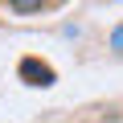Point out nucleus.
Returning <instances> with one entry per match:
<instances>
[{
  "instance_id": "nucleus-1",
  "label": "nucleus",
  "mask_w": 123,
  "mask_h": 123,
  "mask_svg": "<svg viewBox=\"0 0 123 123\" xmlns=\"http://www.w3.org/2000/svg\"><path fill=\"white\" fill-rule=\"evenodd\" d=\"M21 78L29 86H53V70L45 66V62H37V57H25L21 62Z\"/></svg>"
},
{
  "instance_id": "nucleus-2",
  "label": "nucleus",
  "mask_w": 123,
  "mask_h": 123,
  "mask_svg": "<svg viewBox=\"0 0 123 123\" xmlns=\"http://www.w3.org/2000/svg\"><path fill=\"white\" fill-rule=\"evenodd\" d=\"M8 8H12V12H41L45 4H41V0H12Z\"/></svg>"
},
{
  "instance_id": "nucleus-3",
  "label": "nucleus",
  "mask_w": 123,
  "mask_h": 123,
  "mask_svg": "<svg viewBox=\"0 0 123 123\" xmlns=\"http://www.w3.org/2000/svg\"><path fill=\"white\" fill-rule=\"evenodd\" d=\"M115 45H119V49H123V29H119V33H115Z\"/></svg>"
}]
</instances>
